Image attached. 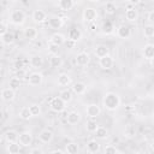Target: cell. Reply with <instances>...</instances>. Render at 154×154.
<instances>
[{
	"label": "cell",
	"instance_id": "cell-1",
	"mask_svg": "<svg viewBox=\"0 0 154 154\" xmlns=\"http://www.w3.org/2000/svg\"><path fill=\"white\" fill-rule=\"evenodd\" d=\"M102 103L105 106L106 109L108 111H116L119 108L120 106V97L117 93L114 91H108L105 94L103 99H102Z\"/></svg>",
	"mask_w": 154,
	"mask_h": 154
},
{
	"label": "cell",
	"instance_id": "cell-2",
	"mask_svg": "<svg viewBox=\"0 0 154 154\" xmlns=\"http://www.w3.org/2000/svg\"><path fill=\"white\" fill-rule=\"evenodd\" d=\"M10 22L14 25H22L25 22V13L22 10H12L10 13Z\"/></svg>",
	"mask_w": 154,
	"mask_h": 154
},
{
	"label": "cell",
	"instance_id": "cell-3",
	"mask_svg": "<svg viewBox=\"0 0 154 154\" xmlns=\"http://www.w3.org/2000/svg\"><path fill=\"white\" fill-rule=\"evenodd\" d=\"M66 107V103L58 96V97H53L51 101H49V108L51 111L55 112V113H61Z\"/></svg>",
	"mask_w": 154,
	"mask_h": 154
},
{
	"label": "cell",
	"instance_id": "cell-4",
	"mask_svg": "<svg viewBox=\"0 0 154 154\" xmlns=\"http://www.w3.org/2000/svg\"><path fill=\"white\" fill-rule=\"evenodd\" d=\"M82 17H83V20H84V22L94 23L95 19L97 18V10L94 8V7H91V6L85 7V8L83 10V14H82Z\"/></svg>",
	"mask_w": 154,
	"mask_h": 154
},
{
	"label": "cell",
	"instance_id": "cell-5",
	"mask_svg": "<svg viewBox=\"0 0 154 154\" xmlns=\"http://www.w3.org/2000/svg\"><path fill=\"white\" fill-rule=\"evenodd\" d=\"M32 141H34V137H32V134L30 131H23V132L19 134L18 143L22 147H30Z\"/></svg>",
	"mask_w": 154,
	"mask_h": 154
},
{
	"label": "cell",
	"instance_id": "cell-6",
	"mask_svg": "<svg viewBox=\"0 0 154 154\" xmlns=\"http://www.w3.org/2000/svg\"><path fill=\"white\" fill-rule=\"evenodd\" d=\"M42 82H43V75L38 71L31 72L28 77V84L31 87H37V85L42 84Z\"/></svg>",
	"mask_w": 154,
	"mask_h": 154
},
{
	"label": "cell",
	"instance_id": "cell-7",
	"mask_svg": "<svg viewBox=\"0 0 154 154\" xmlns=\"http://www.w3.org/2000/svg\"><path fill=\"white\" fill-rule=\"evenodd\" d=\"M85 113L90 119H95L101 114V108L96 103H90L85 107Z\"/></svg>",
	"mask_w": 154,
	"mask_h": 154
},
{
	"label": "cell",
	"instance_id": "cell-8",
	"mask_svg": "<svg viewBox=\"0 0 154 154\" xmlns=\"http://www.w3.org/2000/svg\"><path fill=\"white\" fill-rule=\"evenodd\" d=\"M99 65L102 70H111L114 66V59L111 54H108V55L99 59Z\"/></svg>",
	"mask_w": 154,
	"mask_h": 154
},
{
	"label": "cell",
	"instance_id": "cell-9",
	"mask_svg": "<svg viewBox=\"0 0 154 154\" xmlns=\"http://www.w3.org/2000/svg\"><path fill=\"white\" fill-rule=\"evenodd\" d=\"M48 25H49L51 29L58 30L64 25V19L59 16H51L48 18Z\"/></svg>",
	"mask_w": 154,
	"mask_h": 154
},
{
	"label": "cell",
	"instance_id": "cell-10",
	"mask_svg": "<svg viewBox=\"0 0 154 154\" xmlns=\"http://www.w3.org/2000/svg\"><path fill=\"white\" fill-rule=\"evenodd\" d=\"M117 36L119 37V38H122V40H126V38H129L130 37V35H131V30H130V28L128 26V25H125V24H122V25H119L118 28H117Z\"/></svg>",
	"mask_w": 154,
	"mask_h": 154
},
{
	"label": "cell",
	"instance_id": "cell-11",
	"mask_svg": "<svg viewBox=\"0 0 154 154\" xmlns=\"http://www.w3.org/2000/svg\"><path fill=\"white\" fill-rule=\"evenodd\" d=\"M32 20L35 22V23H43V22H46V20H48L47 19V13L43 11V10H34V12H32Z\"/></svg>",
	"mask_w": 154,
	"mask_h": 154
},
{
	"label": "cell",
	"instance_id": "cell-12",
	"mask_svg": "<svg viewBox=\"0 0 154 154\" xmlns=\"http://www.w3.org/2000/svg\"><path fill=\"white\" fill-rule=\"evenodd\" d=\"M90 63V57L87 52H81L76 55V64L79 66H87Z\"/></svg>",
	"mask_w": 154,
	"mask_h": 154
},
{
	"label": "cell",
	"instance_id": "cell-13",
	"mask_svg": "<svg viewBox=\"0 0 154 154\" xmlns=\"http://www.w3.org/2000/svg\"><path fill=\"white\" fill-rule=\"evenodd\" d=\"M49 42L53 43V45H57V46H61L66 42V38H65V35L61 34V32H54L51 38H49Z\"/></svg>",
	"mask_w": 154,
	"mask_h": 154
},
{
	"label": "cell",
	"instance_id": "cell-14",
	"mask_svg": "<svg viewBox=\"0 0 154 154\" xmlns=\"http://www.w3.org/2000/svg\"><path fill=\"white\" fill-rule=\"evenodd\" d=\"M14 96H16V91L11 88H4L1 90V99L6 102H10V101L14 100Z\"/></svg>",
	"mask_w": 154,
	"mask_h": 154
},
{
	"label": "cell",
	"instance_id": "cell-15",
	"mask_svg": "<svg viewBox=\"0 0 154 154\" xmlns=\"http://www.w3.org/2000/svg\"><path fill=\"white\" fill-rule=\"evenodd\" d=\"M38 140L42 143H49L53 140V132L49 129H43L40 134H38Z\"/></svg>",
	"mask_w": 154,
	"mask_h": 154
},
{
	"label": "cell",
	"instance_id": "cell-16",
	"mask_svg": "<svg viewBox=\"0 0 154 154\" xmlns=\"http://www.w3.org/2000/svg\"><path fill=\"white\" fill-rule=\"evenodd\" d=\"M24 36H25V38H28V40H30V41H34V40L37 38L38 31H37V29L34 28V26H26V28L24 29Z\"/></svg>",
	"mask_w": 154,
	"mask_h": 154
},
{
	"label": "cell",
	"instance_id": "cell-17",
	"mask_svg": "<svg viewBox=\"0 0 154 154\" xmlns=\"http://www.w3.org/2000/svg\"><path fill=\"white\" fill-rule=\"evenodd\" d=\"M87 90V85L83 83V82H75L72 85H71V91L73 94H77V95H82L84 94Z\"/></svg>",
	"mask_w": 154,
	"mask_h": 154
},
{
	"label": "cell",
	"instance_id": "cell-18",
	"mask_svg": "<svg viewBox=\"0 0 154 154\" xmlns=\"http://www.w3.org/2000/svg\"><path fill=\"white\" fill-rule=\"evenodd\" d=\"M94 54H95L99 59H101V58H103V57H106V55L109 54V49H108V47L105 46V45H99V46L95 47Z\"/></svg>",
	"mask_w": 154,
	"mask_h": 154
},
{
	"label": "cell",
	"instance_id": "cell-19",
	"mask_svg": "<svg viewBox=\"0 0 154 154\" xmlns=\"http://www.w3.org/2000/svg\"><path fill=\"white\" fill-rule=\"evenodd\" d=\"M142 54H143V57H144L147 60H149V61H150L152 59H154V45L147 43V45L143 47Z\"/></svg>",
	"mask_w": 154,
	"mask_h": 154
},
{
	"label": "cell",
	"instance_id": "cell-20",
	"mask_svg": "<svg viewBox=\"0 0 154 154\" xmlns=\"http://www.w3.org/2000/svg\"><path fill=\"white\" fill-rule=\"evenodd\" d=\"M79 120H81V114H79L77 111H71V112H69L67 116H66V122H67L70 125H75V124H77Z\"/></svg>",
	"mask_w": 154,
	"mask_h": 154
},
{
	"label": "cell",
	"instance_id": "cell-21",
	"mask_svg": "<svg viewBox=\"0 0 154 154\" xmlns=\"http://www.w3.org/2000/svg\"><path fill=\"white\" fill-rule=\"evenodd\" d=\"M125 18L126 20L129 22H136L137 18H138V12L135 7H129L126 11H125Z\"/></svg>",
	"mask_w": 154,
	"mask_h": 154
},
{
	"label": "cell",
	"instance_id": "cell-22",
	"mask_svg": "<svg viewBox=\"0 0 154 154\" xmlns=\"http://www.w3.org/2000/svg\"><path fill=\"white\" fill-rule=\"evenodd\" d=\"M4 137H5V140H6V142H7V143L18 142L19 134H18L17 131H14V130H8V131H6V132H5Z\"/></svg>",
	"mask_w": 154,
	"mask_h": 154
},
{
	"label": "cell",
	"instance_id": "cell-23",
	"mask_svg": "<svg viewBox=\"0 0 154 154\" xmlns=\"http://www.w3.org/2000/svg\"><path fill=\"white\" fill-rule=\"evenodd\" d=\"M75 5H76V1L73 0H60L58 2V6L61 11H70Z\"/></svg>",
	"mask_w": 154,
	"mask_h": 154
},
{
	"label": "cell",
	"instance_id": "cell-24",
	"mask_svg": "<svg viewBox=\"0 0 154 154\" xmlns=\"http://www.w3.org/2000/svg\"><path fill=\"white\" fill-rule=\"evenodd\" d=\"M71 82H72V79H71L70 75H67L65 72H63L58 76V84L61 85V87H67V85L71 84Z\"/></svg>",
	"mask_w": 154,
	"mask_h": 154
},
{
	"label": "cell",
	"instance_id": "cell-25",
	"mask_svg": "<svg viewBox=\"0 0 154 154\" xmlns=\"http://www.w3.org/2000/svg\"><path fill=\"white\" fill-rule=\"evenodd\" d=\"M49 65L52 69H59L63 65V59L57 54V55H51L49 57Z\"/></svg>",
	"mask_w": 154,
	"mask_h": 154
},
{
	"label": "cell",
	"instance_id": "cell-26",
	"mask_svg": "<svg viewBox=\"0 0 154 154\" xmlns=\"http://www.w3.org/2000/svg\"><path fill=\"white\" fill-rule=\"evenodd\" d=\"M30 65L34 67V69H40V67H42V65H43V58L41 57V55H32L31 58H30Z\"/></svg>",
	"mask_w": 154,
	"mask_h": 154
},
{
	"label": "cell",
	"instance_id": "cell-27",
	"mask_svg": "<svg viewBox=\"0 0 154 154\" xmlns=\"http://www.w3.org/2000/svg\"><path fill=\"white\" fill-rule=\"evenodd\" d=\"M72 94H73V93L71 91V89H67V88H66V89H63V90L59 93V97H60L65 103H67V102H70V101L72 100V97H73Z\"/></svg>",
	"mask_w": 154,
	"mask_h": 154
},
{
	"label": "cell",
	"instance_id": "cell-28",
	"mask_svg": "<svg viewBox=\"0 0 154 154\" xmlns=\"http://www.w3.org/2000/svg\"><path fill=\"white\" fill-rule=\"evenodd\" d=\"M67 37H69L70 40H73V41L77 42V41L82 37V32H81V30H79L78 28H72V29L69 30V32H67Z\"/></svg>",
	"mask_w": 154,
	"mask_h": 154
},
{
	"label": "cell",
	"instance_id": "cell-29",
	"mask_svg": "<svg viewBox=\"0 0 154 154\" xmlns=\"http://www.w3.org/2000/svg\"><path fill=\"white\" fill-rule=\"evenodd\" d=\"M136 132H137V129H136V126H135L134 124H129V125H126L125 129H124V136L128 137V138L135 137V136H136Z\"/></svg>",
	"mask_w": 154,
	"mask_h": 154
},
{
	"label": "cell",
	"instance_id": "cell-30",
	"mask_svg": "<svg viewBox=\"0 0 154 154\" xmlns=\"http://www.w3.org/2000/svg\"><path fill=\"white\" fill-rule=\"evenodd\" d=\"M87 150L89 153H97L100 150V143L96 141V140H91L87 143Z\"/></svg>",
	"mask_w": 154,
	"mask_h": 154
},
{
	"label": "cell",
	"instance_id": "cell-31",
	"mask_svg": "<svg viewBox=\"0 0 154 154\" xmlns=\"http://www.w3.org/2000/svg\"><path fill=\"white\" fill-rule=\"evenodd\" d=\"M78 150H79V147L77 143L75 142H69L66 143L65 146V152L66 154H78Z\"/></svg>",
	"mask_w": 154,
	"mask_h": 154
},
{
	"label": "cell",
	"instance_id": "cell-32",
	"mask_svg": "<svg viewBox=\"0 0 154 154\" xmlns=\"http://www.w3.org/2000/svg\"><path fill=\"white\" fill-rule=\"evenodd\" d=\"M94 134H95L96 138H99V140H106L108 137V130L105 126H99Z\"/></svg>",
	"mask_w": 154,
	"mask_h": 154
},
{
	"label": "cell",
	"instance_id": "cell-33",
	"mask_svg": "<svg viewBox=\"0 0 154 154\" xmlns=\"http://www.w3.org/2000/svg\"><path fill=\"white\" fill-rule=\"evenodd\" d=\"M20 85H22V81L19 78H17V77L10 78V81H8V88H11V89H13L16 91V90H18L20 88Z\"/></svg>",
	"mask_w": 154,
	"mask_h": 154
},
{
	"label": "cell",
	"instance_id": "cell-34",
	"mask_svg": "<svg viewBox=\"0 0 154 154\" xmlns=\"http://www.w3.org/2000/svg\"><path fill=\"white\" fill-rule=\"evenodd\" d=\"M20 150V144L18 142H12V143H7V152L10 154H18Z\"/></svg>",
	"mask_w": 154,
	"mask_h": 154
},
{
	"label": "cell",
	"instance_id": "cell-35",
	"mask_svg": "<svg viewBox=\"0 0 154 154\" xmlns=\"http://www.w3.org/2000/svg\"><path fill=\"white\" fill-rule=\"evenodd\" d=\"M116 11H117V5L114 2H112V1L106 2V5H105V13L106 14L112 16V14L116 13Z\"/></svg>",
	"mask_w": 154,
	"mask_h": 154
},
{
	"label": "cell",
	"instance_id": "cell-36",
	"mask_svg": "<svg viewBox=\"0 0 154 154\" xmlns=\"http://www.w3.org/2000/svg\"><path fill=\"white\" fill-rule=\"evenodd\" d=\"M1 42H2L4 45H7V46L12 45V43L14 42V35L8 31L7 34H5V35L1 36Z\"/></svg>",
	"mask_w": 154,
	"mask_h": 154
},
{
	"label": "cell",
	"instance_id": "cell-37",
	"mask_svg": "<svg viewBox=\"0 0 154 154\" xmlns=\"http://www.w3.org/2000/svg\"><path fill=\"white\" fill-rule=\"evenodd\" d=\"M97 128H99V125L96 124V122L94 119H89L85 122V129L88 132H95Z\"/></svg>",
	"mask_w": 154,
	"mask_h": 154
},
{
	"label": "cell",
	"instance_id": "cell-38",
	"mask_svg": "<svg viewBox=\"0 0 154 154\" xmlns=\"http://www.w3.org/2000/svg\"><path fill=\"white\" fill-rule=\"evenodd\" d=\"M19 117L24 120H29L32 116H31V112L29 109V107H23L20 111H19Z\"/></svg>",
	"mask_w": 154,
	"mask_h": 154
},
{
	"label": "cell",
	"instance_id": "cell-39",
	"mask_svg": "<svg viewBox=\"0 0 154 154\" xmlns=\"http://www.w3.org/2000/svg\"><path fill=\"white\" fill-rule=\"evenodd\" d=\"M143 35L146 37H153L154 36V25L152 24H147L143 28Z\"/></svg>",
	"mask_w": 154,
	"mask_h": 154
},
{
	"label": "cell",
	"instance_id": "cell-40",
	"mask_svg": "<svg viewBox=\"0 0 154 154\" xmlns=\"http://www.w3.org/2000/svg\"><path fill=\"white\" fill-rule=\"evenodd\" d=\"M29 109H30L32 117H37V116H40V113H41V107H40V105H37V103L30 105V106H29Z\"/></svg>",
	"mask_w": 154,
	"mask_h": 154
},
{
	"label": "cell",
	"instance_id": "cell-41",
	"mask_svg": "<svg viewBox=\"0 0 154 154\" xmlns=\"http://www.w3.org/2000/svg\"><path fill=\"white\" fill-rule=\"evenodd\" d=\"M113 29H114V28H113V25H112L111 22H106V23L102 24V32L106 34V35L111 34V32L113 31Z\"/></svg>",
	"mask_w": 154,
	"mask_h": 154
},
{
	"label": "cell",
	"instance_id": "cell-42",
	"mask_svg": "<svg viewBox=\"0 0 154 154\" xmlns=\"http://www.w3.org/2000/svg\"><path fill=\"white\" fill-rule=\"evenodd\" d=\"M48 52H49L51 55H57L58 52H59V46L53 45V43L49 42V45H48Z\"/></svg>",
	"mask_w": 154,
	"mask_h": 154
},
{
	"label": "cell",
	"instance_id": "cell-43",
	"mask_svg": "<svg viewBox=\"0 0 154 154\" xmlns=\"http://www.w3.org/2000/svg\"><path fill=\"white\" fill-rule=\"evenodd\" d=\"M14 77H17V78H19L20 81H23V79H25V78H28V73H26V70H24V69H20V70H17V72H16V76Z\"/></svg>",
	"mask_w": 154,
	"mask_h": 154
},
{
	"label": "cell",
	"instance_id": "cell-44",
	"mask_svg": "<svg viewBox=\"0 0 154 154\" xmlns=\"http://www.w3.org/2000/svg\"><path fill=\"white\" fill-rule=\"evenodd\" d=\"M7 32H8V25H7V23L5 20H1L0 22V36L5 35Z\"/></svg>",
	"mask_w": 154,
	"mask_h": 154
},
{
	"label": "cell",
	"instance_id": "cell-45",
	"mask_svg": "<svg viewBox=\"0 0 154 154\" xmlns=\"http://www.w3.org/2000/svg\"><path fill=\"white\" fill-rule=\"evenodd\" d=\"M103 153H105V154H117V153H118V150H117V148H116L114 146L108 144V146H106V147H105Z\"/></svg>",
	"mask_w": 154,
	"mask_h": 154
},
{
	"label": "cell",
	"instance_id": "cell-46",
	"mask_svg": "<svg viewBox=\"0 0 154 154\" xmlns=\"http://www.w3.org/2000/svg\"><path fill=\"white\" fill-rule=\"evenodd\" d=\"M76 41H73V40H70V38H67L66 40V42H65V45H66V47L67 48H70V49H72V48H75L76 47Z\"/></svg>",
	"mask_w": 154,
	"mask_h": 154
},
{
	"label": "cell",
	"instance_id": "cell-47",
	"mask_svg": "<svg viewBox=\"0 0 154 154\" xmlns=\"http://www.w3.org/2000/svg\"><path fill=\"white\" fill-rule=\"evenodd\" d=\"M147 19H148L149 24L154 25V10H153V11H150V12L148 13V17H147Z\"/></svg>",
	"mask_w": 154,
	"mask_h": 154
},
{
	"label": "cell",
	"instance_id": "cell-48",
	"mask_svg": "<svg viewBox=\"0 0 154 154\" xmlns=\"http://www.w3.org/2000/svg\"><path fill=\"white\" fill-rule=\"evenodd\" d=\"M14 67H16L17 70L23 69V61H22V60H16V61H14Z\"/></svg>",
	"mask_w": 154,
	"mask_h": 154
},
{
	"label": "cell",
	"instance_id": "cell-49",
	"mask_svg": "<svg viewBox=\"0 0 154 154\" xmlns=\"http://www.w3.org/2000/svg\"><path fill=\"white\" fill-rule=\"evenodd\" d=\"M29 154H43V152H42V149H40V148H32Z\"/></svg>",
	"mask_w": 154,
	"mask_h": 154
},
{
	"label": "cell",
	"instance_id": "cell-50",
	"mask_svg": "<svg viewBox=\"0 0 154 154\" xmlns=\"http://www.w3.org/2000/svg\"><path fill=\"white\" fill-rule=\"evenodd\" d=\"M49 154H65L63 150H60V149H54V150H52Z\"/></svg>",
	"mask_w": 154,
	"mask_h": 154
},
{
	"label": "cell",
	"instance_id": "cell-51",
	"mask_svg": "<svg viewBox=\"0 0 154 154\" xmlns=\"http://www.w3.org/2000/svg\"><path fill=\"white\" fill-rule=\"evenodd\" d=\"M150 149L154 152V138H153V141L150 142Z\"/></svg>",
	"mask_w": 154,
	"mask_h": 154
},
{
	"label": "cell",
	"instance_id": "cell-52",
	"mask_svg": "<svg viewBox=\"0 0 154 154\" xmlns=\"http://www.w3.org/2000/svg\"><path fill=\"white\" fill-rule=\"evenodd\" d=\"M150 65H152V67L154 69V59H152V60H150Z\"/></svg>",
	"mask_w": 154,
	"mask_h": 154
},
{
	"label": "cell",
	"instance_id": "cell-53",
	"mask_svg": "<svg viewBox=\"0 0 154 154\" xmlns=\"http://www.w3.org/2000/svg\"><path fill=\"white\" fill-rule=\"evenodd\" d=\"M152 119H153V123H154V112L152 113Z\"/></svg>",
	"mask_w": 154,
	"mask_h": 154
},
{
	"label": "cell",
	"instance_id": "cell-54",
	"mask_svg": "<svg viewBox=\"0 0 154 154\" xmlns=\"http://www.w3.org/2000/svg\"><path fill=\"white\" fill-rule=\"evenodd\" d=\"M117 154H123V153H119V152H118V153H117Z\"/></svg>",
	"mask_w": 154,
	"mask_h": 154
},
{
	"label": "cell",
	"instance_id": "cell-55",
	"mask_svg": "<svg viewBox=\"0 0 154 154\" xmlns=\"http://www.w3.org/2000/svg\"><path fill=\"white\" fill-rule=\"evenodd\" d=\"M153 94H154V87H153Z\"/></svg>",
	"mask_w": 154,
	"mask_h": 154
}]
</instances>
